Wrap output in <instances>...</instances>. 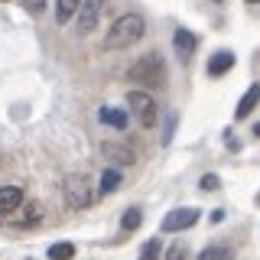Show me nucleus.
Instances as JSON below:
<instances>
[{"label": "nucleus", "mask_w": 260, "mask_h": 260, "mask_svg": "<svg viewBox=\"0 0 260 260\" xmlns=\"http://www.w3.org/2000/svg\"><path fill=\"white\" fill-rule=\"evenodd\" d=\"M146 32V23L140 13H124L114 20V26L104 36V49H130L134 43H140Z\"/></svg>", "instance_id": "obj_1"}, {"label": "nucleus", "mask_w": 260, "mask_h": 260, "mask_svg": "<svg viewBox=\"0 0 260 260\" xmlns=\"http://www.w3.org/2000/svg\"><path fill=\"white\" fill-rule=\"evenodd\" d=\"M62 195H65V205H69L72 211H81V208H88V205L94 202L91 182H88V176H85V173H78V176H65V182H62Z\"/></svg>", "instance_id": "obj_2"}, {"label": "nucleus", "mask_w": 260, "mask_h": 260, "mask_svg": "<svg viewBox=\"0 0 260 260\" xmlns=\"http://www.w3.org/2000/svg\"><path fill=\"white\" fill-rule=\"evenodd\" d=\"M127 78L137 81V85H159L162 81V55L159 52H143L140 59L130 65Z\"/></svg>", "instance_id": "obj_3"}, {"label": "nucleus", "mask_w": 260, "mask_h": 260, "mask_svg": "<svg viewBox=\"0 0 260 260\" xmlns=\"http://www.w3.org/2000/svg\"><path fill=\"white\" fill-rule=\"evenodd\" d=\"M127 108L137 114V120H140L143 130H153V127H156V101H153L150 91H143V88L127 91Z\"/></svg>", "instance_id": "obj_4"}, {"label": "nucleus", "mask_w": 260, "mask_h": 260, "mask_svg": "<svg viewBox=\"0 0 260 260\" xmlns=\"http://www.w3.org/2000/svg\"><path fill=\"white\" fill-rule=\"evenodd\" d=\"M101 10H104V0H81V7H78V32L81 36H88L98 26Z\"/></svg>", "instance_id": "obj_5"}, {"label": "nucleus", "mask_w": 260, "mask_h": 260, "mask_svg": "<svg viewBox=\"0 0 260 260\" xmlns=\"http://www.w3.org/2000/svg\"><path fill=\"white\" fill-rule=\"evenodd\" d=\"M199 221V208H173L162 218V231H185Z\"/></svg>", "instance_id": "obj_6"}, {"label": "nucleus", "mask_w": 260, "mask_h": 260, "mask_svg": "<svg viewBox=\"0 0 260 260\" xmlns=\"http://www.w3.org/2000/svg\"><path fill=\"white\" fill-rule=\"evenodd\" d=\"M101 153H104V159H111L114 166H134V150L130 146H124V143H101Z\"/></svg>", "instance_id": "obj_7"}, {"label": "nucleus", "mask_w": 260, "mask_h": 260, "mask_svg": "<svg viewBox=\"0 0 260 260\" xmlns=\"http://www.w3.org/2000/svg\"><path fill=\"white\" fill-rule=\"evenodd\" d=\"M23 199H26V195H23L20 185H0V218L10 215V211H16L23 205Z\"/></svg>", "instance_id": "obj_8"}, {"label": "nucleus", "mask_w": 260, "mask_h": 260, "mask_svg": "<svg viewBox=\"0 0 260 260\" xmlns=\"http://www.w3.org/2000/svg\"><path fill=\"white\" fill-rule=\"evenodd\" d=\"M98 117H101V124H108V127H114V130H124L127 120H130L124 108H108V104L98 111Z\"/></svg>", "instance_id": "obj_9"}, {"label": "nucleus", "mask_w": 260, "mask_h": 260, "mask_svg": "<svg viewBox=\"0 0 260 260\" xmlns=\"http://www.w3.org/2000/svg\"><path fill=\"white\" fill-rule=\"evenodd\" d=\"M173 46H176L179 59H189V55L195 52V46H199V39H195L189 29H176V36H173Z\"/></svg>", "instance_id": "obj_10"}, {"label": "nucleus", "mask_w": 260, "mask_h": 260, "mask_svg": "<svg viewBox=\"0 0 260 260\" xmlns=\"http://www.w3.org/2000/svg\"><path fill=\"white\" fill-rule=\"evenodd\" d=\"M231 65H234V52L221 49V52H215V55L208 59V75H211V78H218V75H224Z\"/></svg>", "instance_id": "obj_11"}, {"label": "nucleus", "mask_w": 260, "mask_h": 260, "mask_svg": "<svg viewBox=\"0 0 260 260\" xmlns=\"http://www.w3.org/2000/svg\"><path fill=\"white\" fill-rule=\"evenodd\" d=\"M257 101H260V85H250L247 91H244V98L238 101V111L234 114H238V117H247V114L257 108Z\"/></svg>", "instance_id": "obj_12"}, {"label": "nucleus", "mask_w": 260, "mask_h": 260, "mask_svg": "<svg viewBox=\"0 0 260 260\" xmlns=\"http://www.w3.org/2000/svg\"><path fill=\"white\" fill-rule=\"evenodd\" d=\"M78 7H81V0H55V20L69 23L72 16L78 13Z\"/></svg>", "instance_id": "obj_13"}, {"label": "nucleus", "mask_w": 260, "mask_h": 260, "mask_svg": "<svg viewBox=\"0 0 260 260\" xmlns=\"http://www.w3.org/2000/svg\"><path fill=\"white\" fill-rule=\"evenodd\" d=\"M199 260H234V250L228 244H211L199 254Z\"/></svg>", "instance_id": "obj_14"}, {"label": "nucleus", "mask_w": 260, "mask_h": 260, "mask_svg": "<svg viewBox=\"0 0 260 260\" xmlns=\"http://www.w3.org/2000/svg\"><path fill=\"white\" fill-rule=\"evenodd\" d=\"M49 257H52V260H72V257H75V244H72V241L52 244V247H49Z\"/></svg>", "instance_id": "obj_15"}, {"label": "nucleus", "mask_w": 260, "mask_h": 260, "mask_svg": "<svg viewBox=\"0 0 260 260\" xmlns=\"http://www.w3.org/2000/svg\"><path fill=\"white\" fill-rule=\"evenodd\" d=\"M120 185V173L117 169H104V176H101V185H98V192L101 195H111L114 189Z\"/></svg>", "instance_id": "obj_16"}, {"label": "nucleus", "mask_w": 260, "mask_h": 260, "mask_svg": "<svg viewBox=\"0 0 260 260\" xmlns=\"http://www.w3.org/2000/svg\"><path fill=\"white\" fill-rule=\"evenodd\" d=\"M39 218H43V205H39V202H29L26 211H23V215H16V224H36Z\"/></svg>", "instance_id": "obj_17"}, {"label": "nucleus", "mask_w": 260, "mask_h": 260, "mask_svg": "<svg viewBox=\"0 0 260 260\" xmlns=\"http://www.w3.org/2000/svg\"><path fill=\"white\" fill-rule=\"evenodd\" d=\"M140 221H143L140 208H130V211H124V218H120V228H124V231H137Z\"/></svg>", "instance_id": "obj_18"}, {"label": "nucleus", "mask_w": 260, "mask_h": 260, "mask_svg": "<svg viewBox=\"0 0 260 260\" xmlns=\"http://www.w3.org/2000/svg\"><path fill=\"white\" fill-rule=\"evenodd\" d=\"M159 254H162V241H159V238H153V241H146V244H143L140 260H159Z\"/></svg>", "instance_id": "obj_19"}, {"label": "nucleus", "mask_w": 260, "mask_h": 260, "mask_svg": "<svg viewBox=\"0 0 260 260\" xmlns=\"http://www.w3.org/2000/svg\"><path fill=\"white\" fill-rule=\"evenodd\" d=\"M202 189H205V192H215V189H221V179H218L215 173H205V176H202Z\"/></svg>", "instance_id": "obj_20"}, {"label": "nucleus", "mask_w": 260, "mask_h": 260, "mask_svg": "<svg viewBox=\"0 0 260 260\" xmlns=\"http://www.w3.org/2000/svg\"><path fill=\"white\" fill-rule=\"evenodd\" d=\"M16 4H20L23 10H29V13H43L46 10V0H16Z\"/></svg>", "instance_id": "obj_21"}, {"label": "nucleus", "mask_w": 260, "mask_h": 260, "mask_svg": "<svg viewBox=\"0 0 260 260\" xmlns=\"http://www.w3.org/2000/svg\"><path fill=\"white\" fill-rule=\"evenodd\" d=\"M185 254H189V250H185V244H173V247H169V254H166V260H185Z\"/></svg>", "instance_id": "obj_22"}, {"label": "nucleus", "mask_w": 260, "mask_h": 260, "mask_svg": "<svg viewBox=\"0 0 260 260\" xmlns=\"http://www.w3.org/2000/svg\"><path fill=\"white\" fill-rule=\"evenodd\" d=\"M173 130H176V117H169V120H166V130H162V143L173 140Z\"/></svg>", "instance_id": "obj_23"}, {"label": "nucleus", "mask_w": 260, "mask_h": 260, "mask_svg": "<svg viewBox=\"0 0 260 260\" xmlns=\"http://www.w3.org/2000/svg\"><path fill=\"white\" fill-rule=\"evenodd\" d=\"M254 137H257V140H260V124H257V127H254Z\"/></svg>", "instance_id": "obj_24"}, {"label": "nucleus", "mask_w": 260, "mask_h": 260, "mask_svg": "<svg viewBox=\"0 0 260 260\" xmlns=\"http://www.w3.org/2000/svg\"><path fill=\"white\" fill-rule=\"evenodd\" d=\"M247 4H260V0H247Z\"/></svg>", "instance_id": "obj_25"}, {"label": "nucleus", "mask_w": 260, "mask_h": 260, "mask_svg": "<svg viewBox=\"0 0 260 260\" xmlns=\"http://www.w3.org/2000/svg\"><path fill=\"white\" fill-rule=\"evenodd\" d=\"M0 4H4V0H0Z\"/></svg>", "instance_id": "obj_26"}]
</instances>
